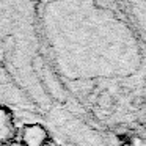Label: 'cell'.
<instances>
[{"label":"cell","mask_w":146,"mask_h":146,"mask_svg":"<svg viewBox=\"0 0 146 146\" xmlns=\"http://www.w3.org/2000/svg\"><path fill=\"white\" fill-rule=\"evenodd\" d=\"M24 146H47L49 133L42 124H27L22 129V140Z\"/></svg>","instance_id":"277c9868"},{"label":"cell","mask_w":146,"mask_h":146,"mask_svg":"<svg viewBox=\"0 0 146 146\" xmlns=\"http://www.w3.org/2000/svg\"><path fill=\"white\" fill-rule=\"evenodd\" d=\"M7 146H24V145L21 141H11V143H8Z\"/></svg>","instance_id":"8992f818"},{"label":"cell","mask_w":146,"mask_h":146,"mask_svg":"<svg viewBox=\"0 0 146 146\" xmlns=\"http://www.w3.org/2000/svg\"><path fill=\"white\" fill-rule=\"evenodd\" d=\"M16 137V126L11 111L7 107L0 105V146H7L8 143L14 141Z\"/></svg>","instance_id":"5b68a950"},{"label":"cell","mask_w":146,"mask_h":146,"mask_svg":"<svg viewBox=\"0 0 146 146\" xmlns=\"http://www.w3.org/2000/svg\"><path fill=\"white\" fill-rule=\"evenodd\" d=\"M0 69L33 108L50 110L68 91L44 57L38 27V0H0Z\"/></svg>","instance_id":"7a4b0ae2"},{"label":"cell","mask_w":146,"mask_h":146,"mask_svg":"<svg viewBox=\"0 0 146 146\" xmlns=\"http://www.w3.org/2000/svg\"><path fill=\"white\" fill-rule=\"evenodd\" d=\"M141 39L146 42V0H116Z\"/></svg>","instance_id":"3957f363"},{"label":"cell","mask_w":146,"mask_h":146,"mask_svg":"<svg viewBox=\"0 0 146 146\" xmlns=\"http://www.w3.org/2000/svg\"><path fill=\"white\" fill-rule=\"evenodd\" d=\"M44 57L96 124L146 146V42L116 0H38Z\"/></svg>","instance_id":"6da1fadb"}]
</instances>
